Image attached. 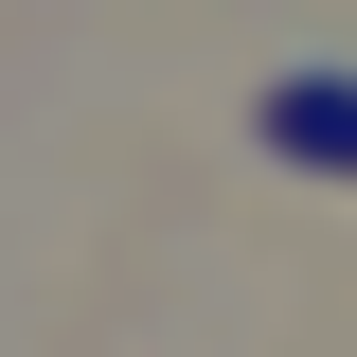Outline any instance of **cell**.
Wrapping results in <instances>:
<instances>
[{"label":"cell","instance_id":"1","mask_svg":"<svg viewBox=\"0 0 357 357\" xmlns=\"http://www.w3.org/2000/svg\"><path fill=\"white\" fill-rule=\"evenodd\" d=\"M268 143H286V161H340V178H357V72H286V89H268Z\"/></svg>","mask_w":357,"mask_h":357}]
</instances>
